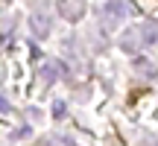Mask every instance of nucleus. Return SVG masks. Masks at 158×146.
<instances>
[{
    "label": "nucleus",
    "instance_id": "f03ea898",
    "mask_svg": "<svg viewBox=\"0 0 158 146\" xmlns=\"http://www.w3.org/2000/svg\"><path fill=\"white\" fill-rule=\"evenodd\" d=\"M29 32L35 35V38H50V32H53V18H50V12H32V15H29Z\"/></svg>",
    "mask_w": 158,
    "mask_h": 146
},
{
    "label": "nucleus",
    "instance_id": "423d86ee",
    "mask_svg": "<svg viewBox=\"0 0 158 146\" xmlns=\"http://www.w3.org/2000/svg\"><path fill=\"white\" fill-rule=\"evenodd\" d=\"M135 70L141 73V76H147V79H155L158 76V67L149 62V59H138V62H135Z\"/></svg>",
    "mask_w": 158,
    "mask_h": 146
},
{
    "label": "nucleus",
    "instance_id": "39448f33",
    "mask_svg": "<svg viewBox=\"0 0 158 146\" xmlns=\"http://www.w3.org/2000/svg\"><path fill=\"white\" fill-rule=\"evenodd\" d=\"M138 32H141L143 47H147V44H155V41H158V23H143V26H138Z\"/></svg>",
    "mask_w": 158,
    "mask_h": 146
},
{
    "label": "nucleus",
    "instance_id": "6e6552de",
    "mask_svg": "<svg viewBox=\"0 0 158 146\" xmlns=\"http://www.w3.org/2000/svg\"><path fill=\"white\" fill-rule=\"evenodd\" d=\"M0 111H9V102H6L3 96H0Z\"/></svg>",
    "mask_w": 158,
    "mask_h": 146
},
{
    "label": "nucleus",
    "instance_id": "7ed1b4c3",
    "mask_svg": "<svg viewBox=\"0 0 158 146\" xmlns=\"http://www.w3.org/2000/svg\"><path fill=\"white\" fill-rule=\"evenodd\" d=\"M120 50L129 53V56H135V53L143 50V41H141V32H138V26H129L120 32Z\"/></svg>",
    "mask_w": 158,
    "mask_h": 146
},
{
    "label": "nucleus",
    "instance_id": "f257e3e1",
    "mask_svg": "<svg viewBox=\"0 0 158 146\" xmlns=\"http://www.w3.org/2000/svg\"><path fill=\"white\" fill-rule=\"evenodd\" d=\"M126 15H129V9H126L123 0H108V3L100 9V21H102V26H106V29L120 26V21H123Z\"/></svg>",
    "mask_w": 158,
    "mask_h": 146
},
{
    "label": "nucleus",
    "instance_id": "20e7f679",
    "mask_svg": "<svg viewBox=\"0 0 158 146\" xmlns=\"http://www.w3.org/2000/svg\"><path fill=\"white\" fill-rule=\"evenodd\" d=\"M59 15L70 23L82 21L85 18V0H59Z\"/></svg>",
    "mask_w": 158,
    "mask_h": 146
},
{
    "label": "nucleus",
    "instance_id": "0eeeda50",
    "mask_svg": "<svg viewBox=\"0 0 158 146\" xmlns=\"http://www.w3.org/2000/svg\"><path fill=\"white\" fill-rule=\"evenodd\" d=\"M41 76H44L47 82H56V79L62 76V67H59V62H50V64H44V67H41Z\"/></svg>",
    "mask_w": 158,
    "mask_h": 146
}]
</instances>
